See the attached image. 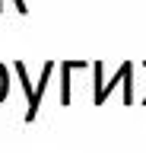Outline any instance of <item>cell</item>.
<instances>
[{
    "instance_id": "7a4b0ae2",
    "label": "cell",
    "mask_w": 146,
    "mask_h": 153,
    "mask_svg": "<svg viewBox=\"0 0 146 153\" xmlns=\"http://www.w3.org/2000/svg\"><path fill=\"white\" fill-rule=\"evenodd\" d=\"M105 102V86H102V64H95V105Z\"/></svg>"
},
{
    "instance_id": "277c9868",
    "label": "cell",
    "mask_w": 146,
    "mask_h": 153,
    "mask_svg": "<svg viewBox=\"0 0 146 153\" xmlns=\"http://www.w3.org/2000/svg\"><path fill=\"white\" fill-rule=\"evenodd\" d=\"M143 102H146V99H143Z\"/></svg>"
},
{
    "instance_id": "6da1fadb",
    "label": "cell",
    "mask_w": 146,
    "mask_h": 153,
    "mask_svg": "<svg viewBox=\"0 0 146 153\" xmlns=\"http://www.w3.org/2000/svg\"><path fill=\"white\" fill-rule=\"evenodd\" d=\"M83 67V61H60V105H70V70Z\"/></svg>"
},
{
    "instance_id": "3957f363",
    "label": "cell",
    "mask_w": 146,
    "mask_h": 153,
    "mask_svg": "<svg viewBox=\"0 0 146 153\" xmlns=\"http://www.w3.org/2000/svg\"><path fill=\"white\" fill-rule=\"evenodd\" d=\"M13 3H16V10H19V13H26V10H29L26 3H22V0H13ZM0 10H3V3H0Z\"/></svg>"
}]
</instances>
